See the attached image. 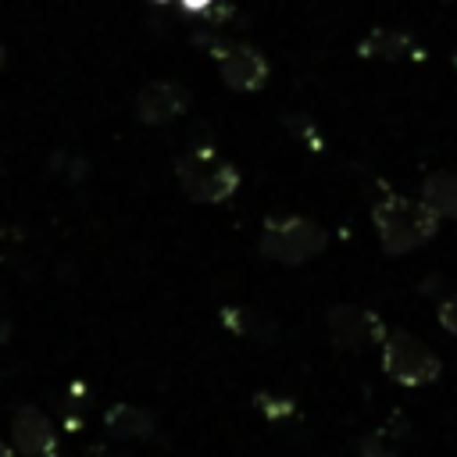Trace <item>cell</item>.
Here are the masks:
<instances>
[{"mask_svg":"<svg viewBox=\"0 0 457 457\" xmlns=\"http://www.w3.org/2000/svg\"><path fill=\"white\" fill-rule=\"evenodd\" d=\"M371 221H375L382 250L393 253V257L425 246L439 232V218L425 204H418L411 196H400V193H386L371 207Z\"/></svg>","mask_w":457,"mask_h":457,"instance_id":"6da1fadb","label":"cell"},{"mask_svg":"<svg viewBox=\"0 0 457 457\" xmlns=\"http://www.w3.org/2000/svg\"><path fill=\"white\" fill-rule=\"evenodd\" d=\"M175 175H179V186L186 196L200 200V204H221L228 200L236 189H239V171L236 164H228L218 150L211 146H196V150H186L179 161H175Z\"/></svg>","mask_w":457,"mask_h":457,"instance_id":"7a4b0ae2","label":"cell"},{"mask_svg":"<svg viewBox=\"0 0 457 457\" xmlns=\"http://www.w3.org/2000/svg\"><path fill=\"white\" fill-rule=\"evenodd\" d=\"M328 243L325 228L300 214H271L261 228V253L278 264H303Z\"/></svg>","mask_w":457,"mask_h":457,"instance_id":"3957f363","label":"cell"},{"mask_svg":"<svg viewBox=\"0 0 457 457\" xmlns=\"http://www.w3.org/2000/svg\"><path fill=\"white\" fill-rule=\"evenodd\" d=\"M382 371L400 386H428L443 375V361L418 336L393 328L382 336Z\"/></svg>","mask_w":457,"mask_h":457,"instance_id":"277c9868","label":"cell"},{"mask_svg":"<svg viewBox=\"0 0 457 457\" xmlns=\"http://www.w3.org/2000/svg\"><path fill=\"white\" fill-rule=\"evenodd\" d=\"M211 54L218 61V71L225 79V86L239 89V93H253L268 82V61L264 54H257L246 43H221V39H207Z\"/></svg>","mask_w":457,"mask_h":457,"instance_id":"5b68a950","label":"cell"},{"mask_svg":"<svg viewBox=\"0 0 457 457\" xmlns=\"http://www.w3.org/2000/svg\"><path fill=\"white\" fill-rule=\"evenodd\" d=\"M11 450L21 457H57L54 421L39 407L18 403L11 411Z\"/></svg>","mask_w":457,"mask_h":457,"instance_id":"8992f818","label":"cell"},{"mask_svg":"<svg viewBox=\"0 0 457 457\" xmlns=\"http://www.w3.org/2000/svg\"><path fill=\"white\" fill-rule=\"evenodd\" d=\"M328 332L346 350H364L368 343H378L386 336L378 314L364 311V307H353V303H339V307L328 311Z\"/></svg>","mask_w":457,"mask_h":457,"instance_id":"52a82bcc","label":"cell"},{"mask_svg":"<svg viewBox=\"0 0 457 457\" xmlns=\"http://www.w3.org/2000/svg\"><path fill=\"white\" fill-rule=\"evenodd\" d=\"M189 107V89L179 86V82H146L139 93H136V118L143 125H168L175 121L182 111Z\"/></svg>","mask_w":457,"mask_h":457,"instance_id":"ba28073f","label":"cell"},{"mask_svg":"<svg viewBox=\"0 0 457 457\" xmlns=\"http://www.w3.org/2000/svg\"><path fill=\"white\" fill-rule=\"evenodd\" d=\"M104 425L114 439H146L154 436V414L143 411V407H132V403H114L107 414H104Z\"/></svg>","mask_w":457,"mask_h":457,"instance_id":"9c48e42d","label":"cell"},{"mask_svg":"<svg viewBox=\"0 0 457 457\" xmlns=\"http://www.w3.org/2000/svg\"><path fill=\"white\" fill-rule=\"evenodd\" d=\"M421 204L436 218H457V171H432V175H425Z\"/></svg>","mask_w":457,"mask_h":457,"instance_id":"30bf717a","label":"cell"},{"mask_svg":"<svg viewBox=\"0 0 457 457\" xmlns=\"http://www.w3.org/2000/svg\"><path fill=\"white\" fill-rule=\"evenodd\" d=\"M221 321L236 332V336H246V339H257V343H271L275 339V321L253 307H225L221 311Z\"/></svg>","mask_w":457,"mask_h":457,"instance_id":"8fae6325","label":"cell"},{"mask_svg":"<svg viewBox=\"0 0 457 457\" xmlns=\"http://www.w3.org/2000/svg\"><path fill=\"white\" fill-rule=\"evenodd\" d=\"M361 54H364V57L400 61V57L414 54V39H411L407 32H396V29H375V32L361 43Z\"/></svg>","mask_w":457,"mask_h":457,"instance_id":"7c38bea8","label":"cell"},{"mask_svg":"<svg viewBox=\"0 0 457 457\" xmlns=\"http://www.w3.org/2000/svg\"><path fill=\"white\" fill-rule=\"evenodd\" d=\"M436 318H439V325H443L450 336H457V293H453V296H446V300L439 303Z\"/></svg>","mask_w":457,"mask_h":457,"instance_id":"4fadbf2b","label":"cell"},{"mask_svg":"<svg viewBox=\"0 0 457 457\" xmlns=\"http://www.w3.org/2000/svg\"><path fill=\"white\" fill-rule=\"evenodd\" d=\"M175 4H182L186 11H193V14H204V11H211V4L214 0H175Z\"/></svg>","mask_w":457,"mask_h":457,"instance_id":"5bb4252c","label":"cell"},{"mask_svg":"<svg viewBox=\"0 0 457 457\" xmlns=\"http://www.w3.org/2000/svg\"><path fill=\"white\" fill-rule=\"evenodd\" d=\"M0 457H14V450H11V443H4V439H0Z\"/></svg>","mask_w":457,"mask_h":457,"instance_id":"9a60e30c","label":"cell"},{"mask_svg":"<svg viewBox=\"0 0 457 457\" xmlns=\"http://www.w3.org/2000/svg\"><path fill=\"white\" fill-rule=\"evenodd\" d=\"M4 61H7V50H4V43H0V71H4Z\"/></svg>","mask_w":457,"mask_h":457,"instance_id":"2e32d148","label":"cell"}]
</instances>
